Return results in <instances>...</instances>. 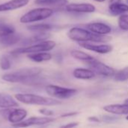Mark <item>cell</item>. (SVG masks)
Masks as SVG:
<instances>
[{
  "mask_svg": "<svg viewBox=\"0 0 128 128\" xmlns=\"http://www.w3.org/2000/svg\"><path fill=\"white\" fill-rule=\"evenodd\" d=\"M118 27L124 31H128V14L121 15L118 21Z\"/></svg>",
  "mask_w": 128,
  "mask_h": 128,
  "instance_id": "484cf974",
  "label": "cell"
},
{
  "mask_svg": "<svg viewBox=\"0 0 128 128\" xmlns=\"http://www.w3.org/2000/svg\"><path fill=\"white\" fill-rule=\"evenodd\" d=\"M53 14V10L48 8H34L23 14L20 20L22 23H29L38 21L44 20L50 17Z\"/></svg>",
  "mask_w": 128,
  "mask_h": 128,
  "instance_id": "277c9868",
  "label": "cell"
},
{
  "mask_svg": "<svg viewBox=\"0 0 128 128\" xmlns=\"http://www.w3.org/2000/svg\"><path fill=\"white\" fill-rule=\"evenodd\" d=\"M55 119L50 117H31L25 121L12 124L14 128H28L34 125H44L54 122Z\"/></svg>",
  "mask_w": 128,
  "mask_h": 128,
  "instance_id": "ba28073f",
  "label": "cell"
},
{
  "mask_svg": "<svg viewBox=\"0 0 128 128\" xmlns=\"http://www.w3.org/2000/svg\"><path fill=\"white\" fill-rule=\"evenodd\" d=\"M124 104H128V98L127 100H125V101H124Z\"/></svg>",
  "mask_w": 128,
  "mask_h": 128,
  "instance_id": "836d02e7",
  "label": "cell"
},
{
  "mask_svg": "<svg viewBox=\"0 0 128 128\" xmlns=\"http://www.w3.org/2000/svg\"><path fill=\"white\" fill-rule=\"evenodd\" d=\"M14 97L19 102L25 104L51 106L60 105L62 104L61 101L55 98H46L34 94H16Z\"/></svg>",
  "mask_w": 128,
  "mask_h": 128,
  "instance_id": "3957f363",
  "label": "cell"
},
{
  "mask_svg": "<svg viewBox=\"0 0 128 128\" xmlns=\"http://www.w3.org/2000/svg\"><path fill=\"white\" fill-rule=\"evenodd\" d=\"M73 75L75 78L79 80H91L95 76V73L90 69L78 68L74 70Z\"/></svg>",
  "mask_w": 128,
  "mask_h": 128,
  "instance_id": "e0dca14e",
  "label": "cell"
},
{
  "mask_svg": "<svg viewBox=\"0 0 128 128\" xmlns=\"http://www.w3.org/2000/svg\"><path fill=\"white\" fill-rule=\"evenodd\" d=\"M110 4H112V3H118V2H122V0H110Z\"/></svg>",
  "mask_w": 128,
  "mask_h": 128,
  "instance_id": "1f68e13d",
  "label": "cell"
},
{
  "mask_svg": "<svg viewBox=\"0 0 128 128\" xmlns=\"http://www.w3.org/2000/svg\"><path fill=\"white\" fill-rule=\"evenodd\" d=\"M11 66V63L10 59L7 57V56H2L0 58V68H2V70H8L10 68Z\"/></svg>",
  "mask_w": 128,
  "mask_h": 128,
  "instance_id": "4316f807",
  "label": "cell"
},
{
  "mask_svg": "<svg viewBox=\"0 0 128 128\" xmlns=\"http://www.w3.org/2000/svg\"><path fill=\"white\" fill-rule=\"evenodd\" d=\"M18 106V103L8 94L0 92V107L3 109H10Z\"/></svg>",
  "mask_w": 128,
  "mask_h": 128,
  "instance_id": "9a60e30c",
  "label": "cell"
},
{
  "mask_svg": "<svg viewBox=\"0 0 128 128\" xmlns=\"http://www.w3.org/2000/svg\"><path fill=\"white\" fill-rule=\"evenodd\" d=\"M94 1H96V2H103L106 0H94Z\"/></svg>",
  "mask_w": 128,
  "mask_h": 128,
  "instance_id": "d6a6232c",
  "label": "cell"
},
{
  "mask_svg": "<svg viewBox=\"0 0 128 128\" xmlns=\"http://www.w3.org/2000/svg\"><path fill=\"white\" fill-rule=\"evenodd\" d=\"M54 28V26L46 23H39L28 26V29L33 32H48Z\"/></svg>",
  "mask_w": 128,
  "mask_h": 128,
  "instance_id": "44dd1931",
  "label": "cell"
},
{
  "mask_svg": "<svg viewBox=\"0 0 128 128\" xmlns=\"http://www.w3.org/2000/svg\"><path fill=\"white\" fill-rule=\"evenodd\" d=\"M86 28L89 31L99 34H108L112 32V28L104 22H91L86 25Z\"/></svg>",
  "mask_w": 128,
  "mask_h": 128,
  "instance_id": "8fae6325",
  "label": "cell"
},
{
  "mask_svg": "<svg viewBox=\"0 0 128 128\" xmlns=\"http://www.w3.org/2000/svg\"><path fill=\"white\" fill-rule=\"evenodd\" d=\"M80 46H82L84 49L100 53V54H106L112 52V46L110 44H100V45H97V44H92L88 42H80Z\"/></svg>",
  "mask_w": 128,
  "mask_h": 128,
  "instance_id": "30bf717a",
  "label": "cell"
},
{
  "mask_svg": "<svg viewBox=\"0 0 128 128\" xmlns=\"http://www.w3.org/2000/svg\"><path fill=\"white\" fill-rule=\"evenodd\" d=\"M68 38L77 42H97V43H106L111 40V37L107 34H99L94 33L89 30L82 28L74 27L71 28L68 33Z\"/></svg>",
  "mask_w": 128,
  "mask_h": 128,
  "instance_id": "6da1fadb",
  "label": "cell"
},
{
  "mask_svg": "<svg viewBox=\"0 0 128 128\" xmlns=\"http://www.w3.org/2000/svg\"><path fill=\"white\" fill-rule=\"evenodd\" d=\"M45 90L50 97L57 99H69L77 93L76 89L61 87L56 85H48L46 86Z\"/></svg>",
  "mask_w": 128,
  "mask_h": 128,
  "instance_id": "8992f818",
  "label": "cell"
},
{
  "mask_svg": "<svg viewBox=\"0 0 128 128\" xmlns=\"http://www.w3.org/2000/svg\"><path fill=\"white\" fill-rule=\"evenodd\" d=\"M21 38L15 33L0 37V44L4 46H12L20 42Z\"/></svg>",
  "mask_w": 128,
  "mask_h": 128,
  "instance_id": "d6986e66",
  "label": "cell"
},
{
  "mask_svg": "<svg viewBox=\"0 0 128 128\" xmlns=\"http://www.w3.org/2000/svg\"><path fill=\"white\" fill-rule=\"evenodd\" d=\"M110 13L113 16H118L128 12V5L122 2L112 3L109 7Z\"/></svg>",
  "mask_w": 128,
  "mask_h": 128,
  "instance_id": "ac0fdd59",
  "label": "cell"
},
{
  "mask_svg": "<svg viewBox=\"0 0 128 128\" xmlns=\"http://www.w3.org/2000/svg\"><path fill=\"white\" fill-rule=\"evenodd\" d=\"M56 46V43L53 40H44L37 43L34 45L16 49L12 52V54L19 55L24 53H34L39 52H48L52 50Z\"/></svg>",
  "mask_w": 128,
  "mask_h": 128,
  "instance_id": "5b68a950",
  "label": "cell"
},
{
  "mask_svg": "<svg viewBox=\"0 0 128 128\" xmlns=\"http://www.w3.org/2000/svg\"><path fill=\"white\" fill-rule=\"evenodd\" d=\"M40 68H22L16 71L5 74L2 76L4 81L12 82V83H26L32 80L34 76L39 75L41 73Z\"/></svg>",
  "mask_w": 128,
  "mask_h": 128,
  "instance_id": "7a4b0ae2",
  "label": "cell"
},
{
  "mask_svg": "<svg viewBox=\"0 0 128 128\" xmlns=\"http://www.w3.org/2000/svg\"><path fill=\"white\" fill-rule=\"evenodd\" d=\"M65 9L71 13H93L95 11V6L88 3H75L67 4Z\"/></svg>",
  "mask_w": 128,
  "mask_h": 128,
  "instance_id": "9c48e42d",
  "label": "cell"
},
{
  "mask_svg": "<svg viewBox=\"0 0 128 128\" xmlns=\"http://www.w3.org/2000/svg\"><path fill=\"white\" fill-rule=\"evenodd\" d=\"M68 0H35V4L38 5H53L62 6L65 4Z\"/></svg>",
  "mask_w": 128,
  "mask_h": 128,
  "instance_id": "603a6c76",
  "label": "cell"
},
{
  "mask_svg": "<svg viewBox=\"0 0 128 128\" xmlns=\"http://www.w3.org/2000/svg\"><path fill=\"white\" fill-rule=\"evenodd\" d=\"M27 116V111L24 109H14L10 110V112L8 116V121L12 124L18 123L24 120Z\"/></svg>",
  "mask_w": 128,
  "mask_h": 128,
  "instance_id": "4fadbf2b",
  "label": "cell"
},
{
  "mask_svg": "<svg viewBox=\"0 0 128 128\" xmlns=\"http://www.w3.org/2000/svg\"><path fill=\"white\" fill-rule=\"evenodd\" d=\"M127 2H128V0H127Z\"/></svg>",
  "mask_w": 128,
  "mask_h": 128,
  "instance_id": "d590c367",
  "label": "cell"
},
{
  "mask_svg": "<svg viewBox=\"0 0 128 128\" xmlns=\"http://www.w3.org/2000/svg\"><path fill=\"white\" fill-rule=\"evenodd\" d=\"M104 110L111 114L114 115H128V105L124 104H111L104 107Z\"/></svg>",
  "mask_w": 128,
  "mask_h": 128,
  "instance_id": "5bb4252c",
  "label": "cell"
},
{
  "mask_svg": "<svg viewBox=\"0 0 128 128\" xmlns=\"http://www.w3.org/2000/svg\"><path fill=\"white\" fill-rule=\"evenodd\" d=\"M126 119H127V120H128V116L126 117Z\"/></svg>",
  "mask_w": 128,
  "mask_h": 128,
  "instance_id": "e575fe53",
  "label": "cell"
},
{
  "mask_svg": "<svg viewBox=\"0 0 128 128\" xmlns=\"http://www.w3.org/2000/svg\"><path fill=\"white\" fill-rule=\"evenodd\" d=\"M70 55L74 58H76V59L81 60V61H84V62H87V61L94 59V58L91 55H89L86 52L80 51V50H72L70 52Z\"/></svg>",
  "mask_w": 128,
  "mask_h": 128,
  "instance_id": "7402d4cb",
  "label": "cell"
},
{
  "mask_svg": "<svg viewBox=\"0 0 128 128\" xmlns=\"http://www.w3.org/2000/svg\"><path fill=\"white\" fill-rule=\"evenodd\" d=\"M115 80L118 82H124L128 80V66L115 74Z\"/></svg>",
  "mask_w": 128,
  "mask_h": 128,
  "instance_id": "d4e9b609",
  "label": "cell"
},
{
  "mask_svg": "<svg viewBox=\"0 0 128 128\" xmlns=\"http://www.w3.org/2000/svg\"><path fill=\"white\" fill-rule=\"evenodd\" d=\"M28 57L33 62H43L50 61L52 58V55L46 52H39L34 53H29Z\"/></svg>",
  "mask_w": 128,
  "mask_h": 128,
  "instance_id": "ffe728a7",
  "label": "cell"
},
{
  "mask_svg": "<svg viewBox=\"0 0 128 128\" xmlns=\"http://www.w3.org/2000/svg\"><path fill=\"white\" fill-rule=\"evenodd\" d=\"M29 2V0H10L0 4V12L16 10L25 7Z\"/></svg>",
  "mask_w": 128,
  "mask_h": 128,
  "instance_id": "7c38bea8",
  "label": "cell"
},
{
  "mask_svg": "<svg viewBox=\"0 0 128 128\" xmlns=\"http://www.w3.org/2000/svg\"><path fill=\"white\" fill-rule=\"evenodd\" d=\"M88 121L90 122H100V119L95 116H92V117H89L88 118Z\"/></svg>",
  "mask_w": 128,
  "mask_h": 128,
  "instance_id": "4dcf8cb0",
  "label": "cell"
},
{
  "mask_svg": "<svg viewBox=\"0 0 128 128\" xmlns=\"http://www.w3.org/2000/svg\"><path fill=\"white\" fill-rule=\"evenodd\" d=\"M39 112L46 116H52L54 114V112L52 110H47V109H40V110H39Z\"/></svg>",
  "mask_w": 128,
  "mask_h": 128,
  "instance_id": "83f0119b",
  "label": "cell"
},
{
  "mask_svg": "<svg viewBox=\"0 0 128 128\" xmlns=\"http://www.w3.org/2000/svg\"><path fill=\"white\" fill-rule=\"evenodd\" d=\"M79 125V123L78 122H71V123H69V124H64V125H62V128H75V127H77Z\"/></svg>",
  "mask_w": 128,
  "mask_h": 128,
  "instance_id": "f546056e",
  "label": "cell"
},
{
  "mask_svg": "<svg viewBox=\"0 0 128 128\" xmlns=\"http://www.w3.org/2000/svg\"><path fill=\"white\" fill-rule=\"evenodd\" d=\"M86 62H87L88 66L93 70V71L98 74L105 76H112L116 74V71L112 68L105 64L104 63L95 58L90 61H87Z\"/></svg>",
  "mask_w": 128,
  "mask_h": 128,
  "instance_id": "52a82bcc",
  "label": "cell"
},
{
  "mask_svg": "<svg viewBox=\"0 0 128 128\" xmlns=\"http://www.w3.org/2000/svg\"><path fill=\"white\" fill-rule=\"evenodd\" d=\"M50 37V34L47 32H38V33L34 34V35L31 36L30 38L24 40L22 41V44H37V43L46 40Z\"/></svg>",
  "mask_w": 128,
  "mask_h": 128,
  "instance_id": "2e32d148",
  "label": "cell"
},
{
  "mask_svg": "<svg viewBox=\"0 0 128 128\" xmlns=\"http://www.w3.org/2000/svg\"><path fill=\"white\" fill-rule=\"evenodd\" d=\"M79 112H68V113H65L61 116V118H67V117H71V116H75L76 115H78Z\"/></svg>",
  "mask_w": 128,
  "mask_h": 128,
  "instance_id": "f1b7e54d",
  "label": "cell"
},
{
  "mask_svg": "<svg viewBox=\"0 0 128 128\" xmlns=\"http://www.w3.org/2000/svg\"><path fill=\"white\" fill-rule=\"evenodd\" d=\"M13 33H15V28H14V26L0 22V37L5 36Z\"/></svg>",
  "mask_w": 128,
  "mask_h": 128,
  "instance_id": "cb8c5ba5",
  "label": "cell"
}]
</instances>
